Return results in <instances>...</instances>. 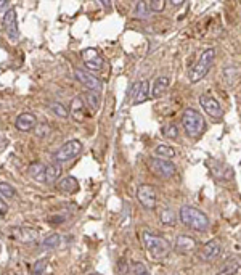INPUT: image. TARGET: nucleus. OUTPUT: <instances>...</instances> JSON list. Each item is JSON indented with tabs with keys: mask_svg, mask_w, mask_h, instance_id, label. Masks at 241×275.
Here are the masks:
<instances>
[{
	"mask_svg": "<svg viewBox=\"0 0 241 275\" xmlns=\"http://www.w3.org/2000/svg\"><path fill=\"white\" fill-rule=\"evenodd\" d=\"M179 216H180V222L185 227L195 230V232H206L209 229V217L198 208L182 206Z\"/></svg>",
	"mask_w": 241,
	"mask_h": 275,
	"instance_id": "f257e3e1",
	"label": "nucleus"
},
{
	"mask_svg": "<svg viewBox=\"0 0 241 275\" xmlns=\"http://www.w3.org/2000/svg\"><path fill=\"white\" fill-rule=\"evenodd\" d=\"M142 240H143V244L147 248V251L150 253V256L153 259H164L169 256L170 249V243L167 242L166 238L159 237V235H154L151 232H145L142 233Z\"/></svg>",
	"mask_w": 241,
	"mask_h": 275,
	"instance_id": "f03ea898",
	"label": "nucleus"
},
{
	"mask_svg": "<svg viewBox=\"0 0 241 275\" xmlns=\"http://www.w3.org/2000/svg\"><path fill=\"white\" fill-rule=\"evenodd\" d=\"M182 126L190 137H201L206 131V121L203 114L193 108H187L182 114Z\"/></svg>",
	"mask_w": 241,
	"mask_h": 275,
	"instance_id": "7ed1b4c3",
	"label": "nucleus"
},
{
	"mask_svg": "<svg viewBox=\"0 0 241 275\" xmlns=\"http://www.w3.org/2000/svg\"><path fill=\"white\" fill-rule=\"evenodd\" d=\"M214 61H215V50H214V48L204 50V52L201 53L198 63L195 64V66H192V69L188 71L190 82L196 84V82H199L203 77H206V74H208V73L211 71V68H212Z\"/></svg>",
	"mask_w": 241,
	"mask_h": 275,
	"instance_id": "20e7f679",
	"label": "nucleus"
},
{
	"mask_svg": "<svg viewBox=\"0 0 241 275\" xmlns=\"http://www.w3.org/2000/svg\"><path fill=\"white\" fill-rule=\"evenodd\" d=\"M80 152H82V143L79 140H69V142L61 145L58 152L53 154V161L57 164L68 163L76 158L77 154H80Z\"/></svg>",
	"mask_w": 241,
	"mask_h": 275,
	"instance_id": "39448f33",
	"label": "nucleus"
},
{
	"mask_svg": "<svg viewBox=\"0 0 241 275\" xmlns=\"http://www.w3.org/2000/svg\"><path fill=\"white\" fill-rule=\"evenodd\" d=\"M150 169H151L153 174H156L161 179H170L177 174V166L170 159H163V158L150 159Z\"/></svg>",
	"mask_w": 241,
	"mask_h": 275,
	"instance_id": "423d86ee",
	"label": "nucleus"
},
{
	"mask_svg": "<svg viewBox=\"0 0 241 275\" xmlns=\"http://www.w3.org/2000/svg\"><path fill=\"white\" fill-rule=\"evenodd\" d=\"M137 199L138 203L142 204L145 209L148 211H153L158 204V192L153 185H148V183H143L140 185L137 188Z\"/></svg>",
	"mask_w": 241,
	"mask_h": 275,
	"instance_id": "0eeeda50",
	"label": "nucleus"
},
{
	"mask_svg": "<svg viewBox=\"0 0 241 275\" xmlns=\"http://www.w3.org/2000/svg\"><path fill=\"white\" fill-rule=\"evenodd\" d=\"M199 105L201 108L204 109V113L212 119H215V121H220V119L224 118V108L220 107V103L214 97H211V95H206V93L201 95Z\"/></svg>",
	"mask_w": 241,
	"mask_h": 275,
	"instance_id": "6e6552de",
	"label": "nucleus"
},
{
	"mask_svg": "<svg viewBox=\"0 0 241 275\" xmlns=\"http://www.w3.org/2000/svg\"><path fill=\"white\" fill-rule=\"evenodd\" d=\"M82 60L85 68L89 69V73H98L103 69V57H100L97 48H87L82 52Z\"/></svg>",
	"mask_w": 241,
	"mask_h": 275,
	"instance_id": "1a4fd4ad",
	"label": "nucleus"
},
{
	"mask_svg": "<svg viewBox=\"0 0 241 275\" xmlns=\"http://www.w3.org/2000/svg\"><path fill=\"white\" fill-rule=\"evenodd\" d=\"M2 28L10 41H18L19 31H18V21H16V12L10 8L2 18Z\"/></svg>",
	"mask_w": 241,
	"mask_h": 275,
	"instance_id": "9d476101",
	"label": "nucleus"
},
{
	"mask_svg": "<svg viewBox=\"0 0 241 275\" xmlns=\"http://www.w3.org/2000/svg\"><path fill=\"white\" fill-rule=\"evenodd\" d=\"M220 253H222L220 243L217 240H211V242L203 244V246L198 249V258L204 262H212L220 256Z\"/></svg>",
	"mask_w": 241,
	"mask_h": 275,
	"instance_id": "9b49d317",
	"label": "nucleus"
},
{
	"mask_svg": "<svg viewBox=\"0 0 241 275\" xmlns=\"http://www.w3.org/2000/svg\"><path fill=\"white\" fill-rule=\"evenodd\" d=\"M12 237L15 240L21 243H34L39 240V230L32 229V227H26V226H16L12 227Z\"/></svg>",
	"mask_w": 241,
	"mask_h": 275,
	"instance_id": "f8f14e48",
	"label": "nucleus"
},
{
	"mask_svg": "<svg viewBox=\"0 0 241 275\" xmlns=\"http://www.w3.org/2000/svg\"><path fill=\"white\" fill-rule=\"evenodd\" d=\"M174 249H175V251H177L179 254H190V253H195V251H198V242H196V240H195L193 237H190V235L180 233V235H177V238H175Z\"/></svg>",
	"mask_w": 241,
	"mask_h": 275,
	"instance_id": "ddd939ff",
	"label": "nucleus"
},
{
	"mask_svg": "<svg viewBox=\"0 0 241 275\" xmlns=\"http://www.w3.org/2000/svg\"><path fill=\"white\" fill-rule=\"evenodd\" d=\"M74 76H76L77 81L82 84V86L87 87L89 91H97V92H100V89H102V82H100V79H98L97 76H93L92 73L84 71V69H76Z\"/></svg>",
	"mask_w": 241,
	"mask_h": 275,
	"instance_id": "4468645a",
	"label": "nucleus"
},
{
	"mask_svg": "<svg viewBox=\"0 0 241 275\" xmlns=\"http://www.w3.org/2000/svg\"><path fill=\"white\" fill-rule=\"evenodd\" d=\"M37 126V118L32 113H21L15 121V127L21 132H29Z\"/></svg>",
	"mask_w": 241,
	"mask_h": 275,
	"instance_id": "2eb2a0df",
	"label": "nucleus"
},
{
	"mask_svg": "<svg viewBox=\"0 0 241 275\" xmlns=\"http://www.w3.org/2000/svg\"><path fill=\"white\" fill-rule=\"evenodd\" d=\"M241 269V256H232L222 264L215 275H237Z\"/></svg>",
	"mask_w": 241,
	"mask_h": 275,
	"instance_id": "dca6fc26",
	"label": "nucleus"
},
{
	"mask_svg": "<svg viewBox=\"0 0 241 275\" xmlns=\"http://www.w3.org/2000/svg\"><path fill=\"white\" fill-rule=\"evenodd\" d=\"M58 190L61 193H66V195H71V193H76L79 190V182L76 177L73 176H66L63 179H60L58 183H57Z\"/></svg>",
	"mask_w": 241,
	"mask_h": 275,
	"instance_id": "f3484780",
	"label": "nucleus"
},
{
	"mask_svg": "<svg viewBox=\"0 0 241 275\" xmlns=\"http://www.w3.org/2000/svg\"><path fill=\"white\" fill-rule=\"evenodd\" d=\"M169 86H170V79L167 76H159L158 79H154L153 87H151V91H150V97L159 98L161 95L167 91Z\"/></svg>",
	"mask_w": 241,
	"mask_h": 275,
	"instance_id": "a211bd4d",
	"label": "nucleus"
},
{
	"mask_svg": "<svg viewBox=\"0 0 241 275\" xmlns=\"http://www.w3.org/2000/svg\"><path fill=\"white\" fill-rule=\"evenodd\" d=\"M69 114L74 118V121H82L84 116H85V108H84V102L80 97L73 98L71 102V107H69Z\"/></svg>",
	"mask_w": 241,
	"mask_h": 275,
	"instance_id": "6ab92c4d",
	"label": "nucleus"
},
{
	"mask_svg": "<svg viewBox=\"0 0 241 275\" xmlns=\"http://www.w3.org/2000/svg\"><path fill=\"white\" fill-rule=\"evenodd\" d=\"M82 102L87 103V107L92 109V111H97L100 108V103H102V95L97 91H87L84 93Z\"/></svg>",
	"mask_w": 241,
	"mask_h": 275,
	"instance_id": "aec40b11",
	"label": "nucleus"
},
{
	"mask_svg": "<svg viewBox=\"0 0 241 275\" xmlns=\"http://www.w3.org/2000/svg\"><path fill=\"white\" fill-rule=\"evenodd\" d=\"M61 176V164H50L45 168V182L47 183H55Z\"/></svg>",
	"mask_w": 241,
	"mask_h": 275,
	"instance_id": "412c9836",
	"label": "nucleus"
},
{
	"mask_svg": "<svg viewBox=\"0 0 241 275\" xmlns=\"http://www.w3.org/2000/svg\"><path fill=\"white\" fill-rule=\"evenodd\" d=\"M45 168L42 163H32L31 166L28 168V174L31 176L34 181L37 182H45Z\"/></svg>",
	"mask_w": 241,
	"mask_h": 275,
	"instance_id": "4be33fe9",
	"label": "nucleus"
},
{
	"mask_svg": "<svg viewBox=\"0 0 241 275\" xmlns=\"http://www.w3.org/2000/svg\"><path fill=\"white\" fill-rule=\"evenodd\" d=\"M148 98H150V82L148 81H142V82H140L137 95H135V98L132 100V103L134 105H142V103L147 102Z\"/></svg>",
	"mask_w": 241,
	"mask_h": 275,
	"instance_id": "5701e85b",
	"label": "nucleus"
},
{
	"mask_svg": "<svg viewBox=\"0 0 241 275\" xmlns=\"http://www.w3.org/2000/svg\"><path fill=\"white\" fill-rule=\"evenodd\" d=\"M154 154L158 158H163V159H172L174 156H177V152L174 150V147L170 145H166V143H159L156 148H154Z\"/></svg>",
	"mask_w": 241,
	"mask_h": 275,
	"instance_id": "b1692460",
	"label": "nucleus"
},
{
	"mask_svg": "<svg viewBox=\"0 0 241 275\" xmlns=\"http://www.w3.org/2000/svg\"><path fill=\"white\" fill-rule=\"evenodd\" d=\"M159 219H161V224L169 226V227H174L175 224H177V214H175L172 208H164L159 214Z\"/></svg>",
	"mask_w": 241,
	"mask_h": 275,
	"instance_id": "393cba45",
	"label": "nucleus"
},
{
	"mask_svg": "<svg viewBox=\"0 0 241 275\" xmlns=\"http://www.w3.org/2000/svg\"><path fill=\"white\" fill-rule=\"evenodd\" d=\"M60 242H61V237H60L58 233L52 232V233H48L47 237L44 238L42 248H44V249H47V251H48V249H55V248H58Z\"/></svg>",
	"mask_w": 241,
	"mask_h": 275,
	"instance_id": "a878e982",
	"label": "nucleus"
},
{
	"mask_svg": "<svg viewBox=\"0 0 241 275\" xmlns=\"http://www.w3.org/2000/svg\"><path fill=\"white\" fill-rule=\"evenodd\" d=\"M135 16L138 19H148L151 16V12L147 7V2H137L135 3Z\"/></svg>",
	"mask_w": 241,
	"mask_h": 275,
	"instance_id": "bb28decb",
	"label": "nucleus"
},
{
	"mask_svg": "<svg viewBox=\"0 0 241 275\" xmlns=\"http://www.w3.org/2000/svg\"><path fill=\"white\" fill-rule=\"evenodd\" d=\"M50 109L57 114L58 118H63V119H66L69 116V109L64 107L63 103H58V102H52L50 103Z\"/></svg>",
	"mask_w": 241,
	"mask_h": 275,
	"instance_id": "cd10ccee",
	"label": "nucleus"
},
{
	"mask_svg": "<svg viewBox=\"0 0 241 275\" xmlns=\"http://www.w3.org/2000/svg\"><path fill=\"white\" fill-rule=\"evenodd\" d=\"M48 134H52V127H50L48 124L39 122V126L34 127V136H36L37 138H45Z\"/></svg>",
	"mask_w": 241,
	"mask_h": 275,
	"instance_id": "c85d7f7f",
	"label": "nucleus"
},
{
	"mask_svg": "<svg viewBox=\"0 0 241 275\" xmlns=\"http://www.w3.org/2000/svg\"><path fill=\"white\" fill-rule=\"evenodd\" d=\"M166 5H167V2H164V0H150V2H147V7L151 13H161L164 12Z\"/></svg>",
	"mask_w": 241,
	"mask_h": 275,
	"instance_id": "c756f323",
	"label": "nucleus"
},
{
	"mask_svg": "<svg viewBox=\"0 0 241 275\" xmlns=\"http://www.w3.org/2000/svg\"><path fill=\"white\" fill-rule=\"evenodd\" d=\"M16 195V190L13 188V185L7 182H0V197L2 198H13Z\"/></svg>",
	"mask_w": 241,
	"mask_h": 275,
	"instance_id": "7c9ffc66",
	"label": "nucleus"
},
{
	"mask_svg": "<svg viewBox=\"0 0 241 275\" xmlns=\"http://www.w3.org/2000/svg\"><path fill=\"white\" fill-rule=\"evenodd\" d=\"M47 262H48L47 259H39V261L34 262L31 275H44L45 274V269H47Z\"/></svg>",
	"mask_w": 241,
	"mask_h": 275,
	"instance_id": "2f4dec72",
	"label": "nucleus"
},
{
	"mask_svg": "<svg viewBox=\"0 0 241 275\" xmlns=\"http://www.w3.org/2000/svg\"><path fill=\"white\" fill-rule=\"evenodd\" d=\"M163 136L166 138H172L175 140L179 137V127L177 126H174V124H167L164 129H163Z\"/></svg>",
	"mask_w": 241,
	"mask_h": 275,
	"instance_id": "473e14b6",
	"label": "nucleus"
},
{
	"mask_svg": "<svg viewBox=\"0 0 241 275\" xmlns=\"http://www.w3.org/2000/svg\"><path fill=\"white\" fill-rule=\"evenodd\" d=\"M132 271H134V275H150V271L143 262H134Z\"/></svg>",
	"mask_w": 241,
	"mask_h": 275,
	"instance_id": "72a5a7b5",
	"label": "nucleus"
},
{
	"mask_svg": "<svg viewBox=\"0 0 241 275\" xmlns=\"http://www.w3.org/2000/svg\"><path fill=\"white\" fill-rule=\"evenodd\" d=\"M7 211H8V204L3 201L2 197H0V216H5Z\"/></svg>",
	"mask_w": 241,
	"mask_h": 275,
	"instance_id": "f704fd0d",
	"label": "nucleus"
},
{
	"mask_svg": "<svg viewBox=\"0 0 241 275\" xmlns=\"http://www.w3.org/2000/svg\"><path fill=\"white\" fill-rule=\"evenodd\" d=\"M5 10H10V2L8 0H0V12H5Z\"/></svg>",
	"mask_w": 241,
	"mask_h": 275,
	"instance_id": "c9c22d12",
	"label": "nucleus"
},
{
	"mask_svg": "<svg viewBox=\"0 0 241 275\" xmlns=\"http://www.w3.org/2000/svg\"><path fill=\"white\" fill-rule=\"evenodd\" d=\"M92 275H98V274H92Z\"/></svg>",
	"mask_w": 241,
	"mask_h": 275,
	"instance_id": "e433bc0d",
	"label": "nucleus"
}]
</instances>
